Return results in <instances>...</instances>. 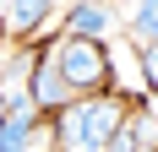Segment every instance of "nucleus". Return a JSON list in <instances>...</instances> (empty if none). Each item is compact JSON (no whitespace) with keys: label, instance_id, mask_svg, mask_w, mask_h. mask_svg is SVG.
<instances>
[{"label":"nucleus","instance_id":"nucleus-5","mask_svg":"<svg viewBox=\"0 0 158 152\" xmlns=\"http://www.w3.org/2000/svg\"><path fill=\"white\" fill-rule=\"evenodd\" d=\"M109 22H114L109 0H77V6H71V16H65V33H71V38H98V44H104Z\"/></svg>","mask_w":158,"mask_h":152},{"label":"nucleus","instance_id":"nucleus-8","mask_svg":"<svg viewBox=\"0 0 158 152\" xmlns=\"http://www.w3.org/2000/svg\"><path fill=\"white\" fill-rule=\"evenodd\" d=\"M136 60H142V82L158 92V44H142V54H136Z\"/></svg>","mask_w":158,"mask_h":152},{"label":"nucleus","instance_id":"nucleus-1","mask_svg":"<svg viewBox=\"0 0 158 152\" xmlns=\"http://www.w3.org/2000/svg\"><path fill=\"white\" fill-rule=\"evenodd\" d=\"M126 120H131V103L120 92L77 98L65 114H55V147L60 152H114Z\"/></svg>","mask_w":158,"mask_h":152},{"label":"nucleus","instance_id":"nucleus-11","mask_svg":"<svg viewBox=\"0 0 158 152\" xmlns=\"http://www.w3.org/2000/svg\"><path fill=\"white\" fill-rule=\"evenodd\" d=\"M153 152H158V147H153Z\"/></svg>","mask_w":158,"mask_h":152},{"label":"nucleus","instance_id":"nucleus-9","mask_svg":"<svg viewBox=\"0 0 158 152\" xmlns=\"http://www.w3.org/2000/svg\"><path fill=\"white\" fill-rule=\"evenodd\" d=\"M0 11H6V0H0Z\"/></svg>","mask_w":158,"mask_h":152},{"label":"nucleus","instance_id":"nucleus-7","mask_svg":"<svg viewBox=\"0 0 158 152\" xmlns=\"http://www.w3.org/2000/svg\"><path fill=\"white\" fill-rule=\"evenodd\" d=\"M131 38L158 44V0H136L131 6Z\"/></svg>","mask_w":158,"mask_h":152},{"label":"nucleus","instance_id":"nucleus-10","mask_svg":"<svg viewBox=\"0 0 158 152\" xmlns=\"http://www.w3.org/2000/svg\"><path fill=\"white\" fill-rule=\"evenodd\" d=\"M0 120H6V109H0Z\"/></svg>","mask_w":158,"mask_h":152},{"label":"nucleus","instance_id":"nucleus-2","mask_svg":"<svg viewBox=\"0 0 158 152\" xmlns=\"http://www.w3.org/2000/svg\"><path fill=\"white\" fill-rule=\"evenodd\" d=\"M55 65H60L65 87L77 92V98L114 92V60H109V49L98 44V38H71L65 33L60 44H55Z\"/></svg>","mask_w":158,"mask_h":152},{"label":"nucleus","instance_id":"nucleus-3","mask_svg":"<svg viewBox=\"0 0 158 152\" xmlns=\"http://www.w3.org/2000/svg\"><path fill=\"white\" fill-rule=\"evenodd\" d=\"M27 103L33 109H49V114H65V109L77 103V92L65 87L60 65L55 54H33V71H27Z\"/></svg>","mask_w":158,"mask_h":152},{"label":"nucleus","instance_id":"nucleus-4","mask_svg":"<svg viewBox=\"0 0 158 152\" xmlns=\"http://www.w3.org/2000/svg\"><path fill=\"white\" fill-rule=\"evenodd\" d=\"M33 114L38 109L27 103V98H11L6 103V120H0V152H33Z\"/></svg>","mask_w":158,"mask_h":152},{"label":"nucleus","instance_id":"nucleus-6","mask_svg":"<svg viewBox=\"0 0 158 152\" xmlns=\"http://www.w3.org/2000/svg\"><path fill=\"white\" fill-rule=\"evenodd\" d=\"M49 11H55V0H6V27L11 33H33Z\"/></svg>","mask_w":158,"mask_h":152}]
</instances>
